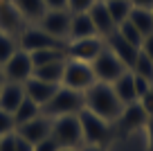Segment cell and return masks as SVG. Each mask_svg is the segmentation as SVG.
<instances>
[{"mask_svg": "<svg viewBox=\"0 0 153 151\" xmlns=\"http://www.w3.org/2000/svg\"><path fill=\"white\" fill-rule=\"evenodd\" d=\"M117 32H120V36H122V38H126L128 43H133V45H137V47L142 45V38H144V36L137 32V27H135V25L131 23L128 18H126L124 23L117 25Z\"/></svg>", "mask_w": 153, "mask_h": 151, "instance_id": "f1b7e54d", "label": "cell"}, {"mask_svg": "<svg viewBox=\"0 0 153 151\" xmlns=\"http://www.w3.org/2000/svg\"><path fill=\"white\" fill-rule=\"evenodd\" d=\"M140 50H142V52L146 54L149 59H153V32L149 34V36L142 38V45H140Z\"/></svg>", "mask_w": 153, "mask_h": 151, "instance_id": "836d02e7", "label": "cell"}, {"mask_svg": "<svg viewBox=\"0 0 153 151\" xmlns=\"http://www.w3.org/2000/svg\"><path fill=\"white\" fill-rule=\"evenodd\" d=\"M25 99V86L18 81H5V86L0 88V108L7 113H14Z\"/></svg>", "mask_w": 153, "mask_h": 151, "instance_id": "e0dca14e", "label": "cell"}, {"mask_svg": "<svg viewBox=\"0 0 153 151\" xmlns=\"http://www.w3.org/2000/svg\"><path fill=\"white\" fill-rule=\"evenodd\" d=\"M97 0H68V11L72 14H81V11H88Z\"/></svg>", "mask_w": 153, "mask_h": 151, "instance_id": "4dcf8cb0", "label": "cell"}, {"mask_svg": "<svg viewBox=\"0 0 153 151\" xmlns=\"http://www.w3.org/2000/svg\"><path fill=\"white\" fill-rule=\"evenodd\" d=\"M81 151H104V147H81Z\"/></svg>", "mask_w": 153, "mask_h": 151, "instance_id": "74e56055", "label": "cell"}, {"mask_svg": "<svg viewBox=\"0 0 153 151\" xmlns=\"http://www.w3.org/2000/svg\"><path fill=\"white\" fill-rule=\"evenodd\" d=\"M18 47L20 50H25V52H38V50H65L68 43L65 41H59V38L50 36L48 32H43V29L38 27H29V29H23V34H20L18 38Z\"/></svg>", "mask_w": 153, "mask_h": 151, "instance_id": "52a82bcc", "label": "cell"}, {"mask_svg": "<svg viewBox=\"0 0 153 151\" xmlns=\"http://www.w3.org/2000/svg\"><path fill=\"white\" fill-rule=\"evenodd\" d=\"M95 72H92V66L86 61H76V59H65V68H63V79L61 86L72 90H79V93H86L92 84H95Z\"/></svg>", "mask_w": 153, "mask_h": 151, "instance_id": "5b68a950", "label": "cell"}, {"mask_svg": "<svg viewBox=\"0 0 153 151\" xmlns=\"http://www.w3.org/2000/svg\"><path fill=\"white\" fill-rule=\"evenodd\" d=\"M63 68H65V59H61V61H52V63H45V66L34 68L32 77H38V79H43V81H50V84H59V86H61Z\"/></svg>", "mask_w": 153, "mask_h": 151, "instance_id": "44dd1931", "label": "cell"}, {"mask_svg": "<svg viewBox=\"0 0 153 151\" xmlns=\"http://www.w3.org/2000/svg\"><path fill=\"white\" fill-rule=\"evenodd\" d=\"M29 57H32L34 68H38V66H45V63L68 59V54H65V50H38V52H29Z\"/></svg>", "mask_w": 153, "mask_h": 151, "instance_id": "484cf974", "label": "cell"}, {"mask_svg": "<svg viewBox=\"0 0 153 151\" xmlns=\"http://www.w3.org/2000/svg\"><path fill=\"white\" fill-rule=\"evenodd\" d=\"M59 151H81V149H74V147H61Z\"/></svg>", "mask_w": 153, "mask_h": 151, "instance_id": "ab89813d", "label": "cell"}, {"mask_svg": "<svg viewBox=\"0 0 153 151\" xmlns=\"http://www.w3.org/2000/svg\"><path fill=\"white\" fill-rule=\"evenodd\" d=\"M128 20L137 27V32L142 36H149L153 32V14L151 9H144V7H133L128 14Z\"/></svg>", "mask_w": 153, "mask_h": 151, "instance_id": "7402d4cb", "label": "cell"}, {"mask_svg": "<svg viewBox=\"0 0 153 151\" xmlns=\"http://www.w3.org/2000/svg\"><path fill=\"white\" fill-rule=\"evenodd\" d=\"M115 95L122 99V104H135L137 102V88H135V75L131 70H126L117 81H113Z\"/></svg>", "mask_w": 153, "mask_h": 151, "instance_id": "ac0fdd59", "label": "cell"}, {"mask_svg": "<svg viewBox=\"0 0 153 151\" xmlns=\"http://www.w3.org/2000/svg\"><path fill=\"white\" fill-rule=\"evenodd\" d=\"M41 29L48 32L50 36L59 38V41H65L70 36V23H72V11L68 9H48L45 16L41 20Z\"/></svg>", "mask_w": 153, "mask_h": 151, "instance_id": "9c48e42d", "label": "cell"}, {"mask_svg": "<svg viewBox=\"0 0 153 151\" xmlns=\"http://www.w3.org/2000/svg\"><path fill=\"white\" fill-rule=\"evenodd\" d=\"M90 66H92V72H95V79L97 81H104V84H113V81H117L126 70H128L120 59L110 52L108 47L101 50L99 57H97Z\"/></svg>", "mask_w": 153, "mask_h": 151, "instance_id": "8992f818", "label": "cell"}, {"mask_svg": "<svg viewBox=\"0 0 153 151\" xmlns=\"http://www.w3.org/2000/svg\"><path fill=\"white\" fill-rule=\"evenodd\" d=\"M5 81H7V77H5V72H2V66H0V88L5 86Z\"/></svg>", "mask_w": 153, "mask_h": 151, "instance_id": "f35d334b", "label": "cell"}, {"mask_svg": "<svg viewBox=\"0 0 153 151\" xmlns=\"http://www.w3.org/2000/svg\"><path fill=\"white\" fill-rule=\"evenodd\" d=\"M90 36H99L92 25L88 11H81V14H72V23H70V41H79V38H90Z\"/></svg>", "mask_w": 153, "mask_h": 151, "instance_id": "d6986e66", "label": "cell"}, {"mask_svg": "<svg viewBox=\"0 0 153 151\" xmlns=\"http://www.w3.org/2000/svg\"><path fill=\"white\" fill-rule=\"evenodd\" d=\"M106 47H108L110 52L120 59V61L124 63L128 70L133 68L135 59H137V54H140V47L133 45V43H128L126 38H122L117 29H115L113 34H108V36H106Z\"/></svg>", "mask_w": 153, "mask_h": 151, "instance_id": "4fadbf2b", "label": "cell"}, {"mask_svg": "<svg viewBox=\"0 0 153 151\" xmlns=\"http://www.w3.org/2000/svg\"><path fill=\"white\" fill-rule=\"evenodd\" d=\"M133 7H144V9H151L153 7V0H131Z\"/></svg>", "mask_w": 153, "mask_h": 151, "instance_id": "8d00e7d4", "label": "cell"}, {"mask_svg": "<svg viewBox=\"0 0 153 151\" xmlns=\"http://www.w3.org/2000/svg\"><path fill=\"white\" fill-rule=\"evenodd\" d=\"M2 72H5L7 81L25 84V81L34 75V63H32L29 52H25V50H20V47H18V50L11 54V59L2 66Z\"/></svg>", "mask_w": 153, "mask_h": 151, "instance_id": "30bf717a", "label": "cell"}, {"mask_svg": "<svg viewBox=\"0 0 153 151\" xmlns=\"http://www.w3.org/2000/svg\"><path fill=\"white\" fill-rule=\"evenodd\" d=\"M25 20H41L48 11L43 0H11Z\"/></svg>", "mask_w": 153, "mask_h": 151, "instance_id": "ffe728a7", "label": "cell"}, {"mask_svg": "<svg viewBox=\"0 0 153 151\" xmlns=\"http://www.w3.org/2000/svg\"><path fill=\"white\" fill-rule=\"evenodd\" d=\"M0 151H34V147L18 133H7L0 138Z\"/></svg>", "mask_w": 153, "mask_h": 151, "instance_id": "d4e9b609", "label": "cell"}, {"mask_svg": "<svg viewBox=\"0 0 153 151\" xmlns=\"http://www.w3.org/2000/svg\"><path fill=\"white\" fill-rule=\"evenodd\" d=\"M23 16L16 9L11 0H0V32L9 34V36H20L23 34Z\"/></svg>", "mask_w": 153, "mask_h": 151, "instance_id": "5bb4252c", "label": "cell"}, {"mask_svg": "<svg viewBox=\"0 0 153 151\" xmlns=\"http://www.w3.org/2000/svg\"><path fill=\"white\" fill-rule=\"evenodd\" d=\"M48 9H68V0H43Z\"/></svg>", "mask_w": 153, "mask_h": 151, "instance_id": "d590c367", "label": "cell"}, {"mask_svg": "<svg viewBox=\"0 0 153 151\" xmlns=\"http://www.w3.org/2000/svg\"><path fill=\"white\" fill-rule=\"evenodd\" d=\"M104 2H106V0H104Z\"/></svg>", "mask_w": 153, "mask_h": 151, "instance_id": "b9f144b4", "label": "cell"}, {"mask_svg": "<svg viewBox=\"0 0 153 151\" xmlns=\"http://www.w3.org/2000/svg\"><path fill=\"white\" fill-rule=\"evenodd\" d=\"M16 133L23 135L25 140L34 147V144H38L41 140H45V138L52 135V117L45 115V113H41V115H36L34 120H29V122L18 124V126H16Z\"/></svg>", "mask_w": 153, "mask_h": 151, "instance_id": "7c38bea8", "label": "cell"}, {"mask_svg": "<svg viewBox=\"0 0 153 151\" xmlns=\"http://www.w3.org/2000/svg\"><path fill=\"white\" fill-rule=\"evenodd\" d=\"M83 99H86V108L88 111H92L95 115L104 117L106 122H110V124L120 117L122 111H124V104H122V99L115 95L113 84L95 81V84L83 93Z\"/></svg>", "mask_w": 153, "mask_h": 151, "instance_id": "6da1fadb", "label": "cell"}, {"mask_svg": "<svg viewBox=\"0 0 153 151\" xmlns=\"http://www.w3.org/2000/svg\"><path fill=\"white\" fill-rule=\"evenodd\" d=\"M140 102V106H142L144 111H146V115L149 117H153V81H151V88L146 90V93L142 95V97L137 99Z\"/></svg>", "mask_w": 153, "mask_h": 151, "instance_id": "1f68e13d", "label": "cell"}, {"mask_svg": "<svg viewBox=\"0 0 153 151\" xmlns=\"http://www.w3.org/2000/svg\"><path fill=\"white\" fill-rule=\"evenodd\" d=\"M131 72L137 75V77H144V79H149V81H153V59H149L146 54L140 50L137 59H135L133 68H131Z\"/></svg>", "mask_w": 153, "mask_h": 151, "instance_id": "4316f807", "label": "cell"}, {"mask_svg": "<svg viewBox=\"0 0 153 151\" xmlns=\"http://www.w3.org/2000/svg\"><path fill=\"white\" fill-rule=\"evenodd\" d=\"M104 2V0H101ZM106 7H108V14L113 16L115 25L124 23L126 18H128L131 9H133V2L131 0H106Z\"/></svg>", "mask_w": 153, "mask_h": 151, "instance_id": "cb8c5ba5", "label": "cell"}, {"mask_svg": "<svg viewBox=\"0 0 153 151\" xmlns=\"http://www.w3.org/2000/svg\"><path fill=\"white\" fill-rule=\"evenodd\" d=\"M14 131H16L14 113H7V111L0 108V138L7 135V133H14Z\"/></svg>", "mask_w": 153, "mask_h": 151, "instance_id": "f546056e", "label": "cell"}, {"mask_svg": "<svg viewBox=\"0 0 153 151\" xmlns=\"http://www.w3.org/2000/svg\"><path fill=\"white\" fill-rule=\"evenodd\" d=\"M52 138L59 142V147H83V135H81V124L79 115H61L52 117Z\"/></svg>", "mask_w": 153, "mask_h": 151, "instance_id": "277c9868", "label": "cell"}, {"mask_svg": "<svg viewBox=\"0 0 153 151\" xmlns=\"http://www.w3.org/2000/svg\"><path fill=\"white\" fill-rule=\"evenodd\" d=\"M144 131H146V147H149V151H153V117H149Z\"/></svg>", "mask_w": 153, "mask_h": 151, "instance_id": "e575fe53", "label": "cell"}, {"mask_svg": "<svg viewBox=\"0 0 153 151\" xmlns=\"http://www.w3.org/2000/svg\"><path fill=\"white\" fill-rule=\"evenodd\" d=\"M83 108H86L83 93L65 88V86H59V90L54 93V97L43 106V113L50 115V117H61V115H76Z\"/></svg>", "mask_w": 153, "mask_h": 151, "instance_id": "3957f363", "label": "cell"}, {"mask_svg": "<svg viewBox=\"0 0 153 151\" xmlns=\"http://www.w3.org/2000/svg\"><path fill=\"white\" fill-rule=\"evenodd\" d=\"M88 16H90V20H92V25H95V29H97L99 36H108V34H113L115 29H117L113 16L108 14L106 2H101V0H97L95 5L88 9Z\"/></svg>", "mask_w": 153, "mask_h": 151, "instance_id": "2e32d148", "label": "cell"}, {"mask_svg": "<svg viewBox=\"0 0 153 151\" xmlns=\"http://www.w3.org/2000/svg\"><path fill=\"white\" fill-rule=\"evenodd\" d=\"M106 47V43L101 41V36H90V38H79V41H70L65 47V54L70 59H76V61H86L92 63L99 52Z\"/></svg>", "mask_w": 153, "mask_h": 151, "instance_id": "8fae6325", "label": "cell"}, {"mask_svg": "<svg viewBox=\"0 0 153 151\" xmlns=\"http://www.w3.org/2000/svg\"><path fill=\"white\" fill-rule=\"evenodd\" d=\"M61 147H59V142L54 140L52 135L45 138V140H41L38 144H34V151H59Z\"/></svg>", "mask_w": 153, "mask_h": 151, "instance_id": "d6a6232c", "label": "cell"}, {"mask_svg": "<svg viewBox=\"0 0 153 151\" xmlns=\"http://www.w3.org/2000/svg\"><path fill=\"white\" fill-rule=\"evenodd\" d=\"M146 122H149L146 111L140 106V102H135V104H126L124 106L122 115L113 122V131L120 133V135H126V133H133V131L144 129Z\"/></svg>", "mask_w": 153, "mask_h": 151, "instance_id": "ba28073f", "label": "cell"}, {"mask_svg": "<svg viewBox=\"0 0 153 151\" xmlns=\"http://www.w3.org/2000/svg\"><path fill=\"white\" fill-rule=\"evenodd\" d=\"M23 86H25V95L32 102H36L41 108L48 104L50 99L54 97V93L59 90V84H50V81H43V79H38V77H29Z\"/></svg>", "mask_w": 153, "mask_h": 151, "instance_id": "9a60e30c", "label": "cell"}, {"mask_svg": "<svg viewBox=\"0 0 153 151\" xmlns=\"http://www.w3.org/2000/svg\"><path fill=\"white\" fill-rule=\"evenodd\" d=\"M79 124H81V135H83V147H106L110 138L115 135L113 124L106 122L104 117L95 115L92 111L83 108L79 111Z\"/></svg>", "mask_w": 153, "mask_h": 151, "instance_id": "7a4b0ae2", "label": "cell"}, {"mask_svg": "<svg viewBox=\"0 0 153 151\" xmlns=\"http://www.w3.org/2000/svg\"><path fill=\"white\" fill-rule=\"evenodd\" d=\"M18 38H14V36H9V34H5V32H0V66H5L7 61L11 59V54L18 50Z\"/></svg>", "mask_w": 153, "mask_h": 151, "instance_id": "83f0119b", "label": "cell"}, {"mask_svg": "<svg viewBox=\"0 0 153 151\" xmlns=\"http://www.w3.org/2000/svg\"><path fill=\"white\" fill-rule=\"evenodd\" d=\"M151 14H153V7H151Z\"/></svg>", "mask_w": 153, "mask_h": 151, "instance_id": "60d3db41", "label": "cell"}, {"mask_svg": "<svg viewBox=\"0 0 153 151\" xmlns=\"http://www.w3.org/2000/svg\"><path fill=\"white\" fill-rule=\"evenodd\" d=\"M43 113V108L36 104V102H32V99L25 95V99L20 102V106L14 111V120H16V126L18 124H25V122H29V120H34L36 115H41Z\"/></svg>", "mask_w": 153, "mask_h": 151, "instance_id": "603a6c76", "label": "cell"}]
</instances>
